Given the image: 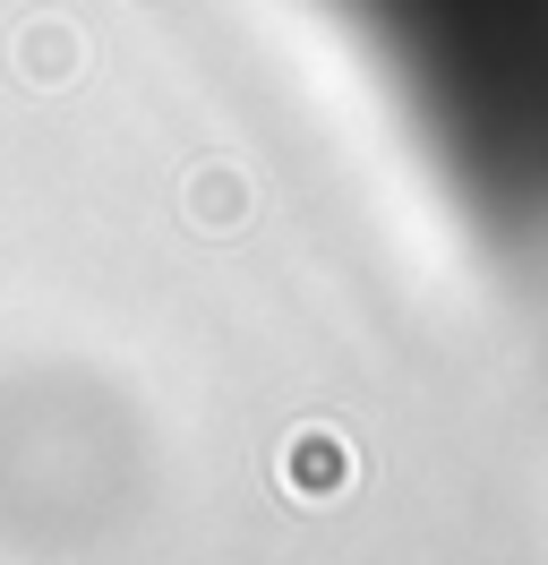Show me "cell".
Listing matches in <instances>:
<instances>
[{"label":"cell","mask_w":548,"mask_h":565,"mask_svg":"<svg viewBox=\"0 0 548 565\" xmlns=\"http://www.w3.org/2000/svg\"><path fill=\"white\" fill-rule=\"evenodd\" d=\"M497 241H548V0H317Z\"/></svg>","instance_id":"6da1fadb"}]
</instances>
